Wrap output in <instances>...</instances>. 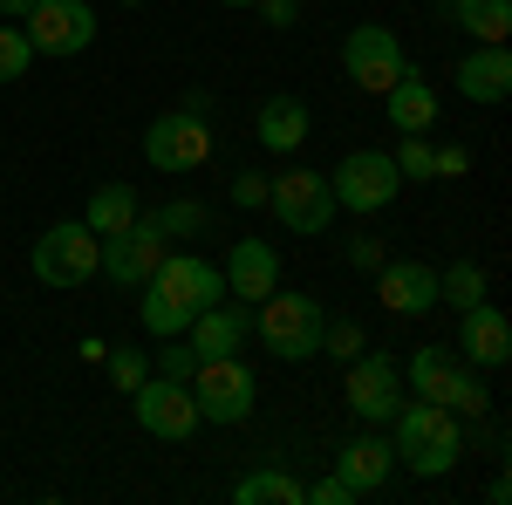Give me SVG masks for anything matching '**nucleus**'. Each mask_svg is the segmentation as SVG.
Here are the masks:
<instances>
[{
	"label": "nucleus",
	"instance_id": "79ce46f5",
	"mask_svg": "<svg viewBox=\"0 0 512 505\" xmlns=\"http://www.w3.org/2000/svg\"><path fill=\"white\" fill-rule=\"evenodd\" d=\"M294 7H301V0H294Z\"/></svg>",
	"mask_w": 512,
	"mask_h": 505
},
{
	"label": "nucleus",
	"instance_id": "f03ea898",
	"mask_svg": "<svg viewBox=\"0 0 512 505\" xmlns=\"http://www.w3.org/2000/svg\"><path fill=\"white\" fill-rule=\"evenodd\" d=\"M396 465L403 471H417V478H444V471L465 458V430H458V417L444 410V403H396Z\"/></svg>",
	"mask_w": 512,
	"mask_h": 505
},
{
	"label": "nucleus",
	"instance_id": "e433bc0d",
	"mask_svg": "<svg viewBox=\"0 0 512 505\" xmlns=\"http://www.w3.org/2000/svg\"><path fill=\"white\" fill-rule=\"evenodd\" d=\"M192 369H198L192 342H185V349H164V355H158V376H178V383H192Z\"/></svg>",
	"mask_w": 512,
	"mask_h": 505
},
{
	"label": "nucleus",
	"instance_id": "ea45409f",
	"mask_svg": "<svg viewBox=\"0 0 512 505\" xmlns=\"http://www.w3.org/2000/svg\"><path fill=\"white\" fill-rule=\"evenodd\" d=\"M219 7H260V0H219Z\"/></svg>",
	"mask_w": 512,
	"mask_h": 505
},
{
	"label": "nucleus",
	"instance_id": "1a4fd4ad",
	"mask_svg": "<svg viewBox=\"0 0 512 505\" xmlns=\"http://www.w3.org/2000/svg\"><path fill=\"white\" fill-rule=\"evenodd\" d=\"M267 205H274L280 226L301 239L328 233V219H335V192H328L321 171H280V178H267Z\"/></svg>",
	"mask_w": 512,
	"mask_h": 505
},
{
	"label": "nucleus",
	"instance_id": "4468645a",
	"mask_svg": "<svg viewBox=\"0 0 512 505\" xmlns=\"http://www.w3.org/2000/svg\"><path fill=\"white\" fill-rule=\"evenodd\" d=\"M192 355L198 362H212V355H239L246 349V335H253V308L246 301H233V294H219L212 308H198L192 314Z\"/></svg>",
	"mask_w": 512,
	"mask_h": 505
},
{
	"label": "nucleus",
	"instance_id": "9b49d317",
	"mask_svg": "<svg viewBox=\"0 0 512 505\" xmlns=\"http://www.w3.org/2000/svg\"><path fill=\"white\" fill-rule=\"evenodd\" d=\"M130 403H137V424L164 437V444H185L198 430V403H192V383H178V376H144V383L130 389Z\"/></svg>",
	"mask_w": 512,
	"mask_h": 505
},
{
	"label": "nucleus",
	"instance_id": "b1692460",
	"mask_svg": "<svg viewBox=\"0 0 512 505\" xmlns=\"http://www.w3.org/2000/svg\"><path fill=\"white\" fill-rule=\"evenodd\" d=\"M444 14H458V28L472 41H506L512 35V0H444Z\"/></svg>",
	"mask_w": 512,
	"mask_h": 505
},
{
	"label": "nucleus",
	"instance_id": "393cba45",
	"mask_svg": "<svg viewBox=\"0 0 512 505\" xmlns=\"http://www.w3.org/2000/svg\"><path fill=\"white\" fill-rule=\"evenodd\" d=\"M239 505H308V485L301 478H287V471H246L233 485Z\"/></svg>",
	"mask_w": 512,
	"mask_h": 505
},
{
	"label": "nucleus",
	"instance_id": "2eb2a0df",
	"mask_svg": "<svg viewBox=\"0 0 512 505\" xmlns=\"http://www.w3.org/2000/svg\"><path fill=\"white\" fill-rule=\"evenodd\" d=\"M451 82H458V96H465V103H506V96H512V55H506V41H472V48H465V62L451 69Z\"/></svg>",
	"mask_w": 512,
	"mask_h": 505
},
{
	"label": "nucleus",
	"instance_id": "7c9ffc66",
	"mask_svg": "<svg viewBox=\"0 0 512 505\" xmlns=\"http://www.w3.org/2000/svg\"><path fill=\"white\" fill-rule=\"evenodd\" d=\"M362 349H369V342H362V328H355V321H328V328H321V355H335V362H355Z\"/></svg>",
	"mask_w": 512,
	"mask_h": 505
},
{
	"label": "nucleus",
	"instance_id": "f257e3e1",
	"mask_svg": "<svg viewBox=\"0 0 512 505\" xmlns=\"http://www.w3.org/2000/svg\"><path fill=\"white\" fill-rule=\"evenodd\" d=\"M219 294H226V273L212 267V260H198V253H164V267L144 280V335L178 342V335L192 328V314L212 308Z\"/></svg>",
	"mask_w": 512,
	"mask_h": 505
},
{
	"label": "nucleus",
	"instance_id": "bb28decb",
	"mask_svg": "<svg viewBox=\"0 0 512 505\" xmlns=\"http://www.w3.org/2000/svg\"><path fill=\"white\" fill-rule=\"evenodd\" d=\"M485 403H492V396H485V383H478V369L458 362V376L444 383V410H451V417H478Z\"/></svg>",
	"mask_w": 512,
	"mask_h": 505
},
{
	"label": "nucleus",
	"instance_id": "6ab92c4d",
	"mask_svg": "<svg viewBox=\"0 0 512 505\" xmlns=\"http://www.w3.org/2000/svg\"><path fill=\"white\" fill-rule=\"evenodd\" d=\"M390 471H396V444H390V437H355V444H342V458H335V478L349 485L355 499L376 492Z\"/></svg>",
	"mask_w": 512,
	"mask_h": 505
},
{
	"label": "nucleus",
	"instance_id": "9d476101",
	"mask_svg": "<svg viewBox=\"0 0 512 505\" xmlns=\"http://www.w3.org/2000/svg\"><path fill=\"white\" fill-rule=\"evenodd\" d=\"M403 69H410V62H403V41H396L383 21H362V28H349V41H342V76H349L355 89L383 96V89H390Z\"/></svg>",
	"mask_w": 512,
	"mask_h": 505
},
{
	"label": "nucleus",
	"instance_id": "a19ab883",
	"mask_svg": "<svg viewBox=\"0 0 512 505\" xmlns=\"http://www.w3.org/2000/svg\"><path fill=\"white\" fill-rule=\"evenodd\" d=\"M117 7H144V0H117Z\"/></svg>",
	"mask_w": 512,
	"mask_h": 505
},
{
	"label": "nucleus",
	"instance_id": "423d86ee",
	"mask_svg": "<svg viewBox=\"0 0 512 505\" xmlns=\"http://www.w3.org/2000/svg\"><path fill=\"white\" fill-rule=\"evenodd\" d=\"M328 192H335V212H383L396 205L403 178H396V157L390 151H349L335 171H328Z\"/></svg>",
	"mask_w": 512,
	"mask_h": 505
},
{
	"label": "nucleus",
	"instance_id": "f704fd0d",
	"mask_svg": "<svg viewBox=\"0 0 512 505\" xmlns=\"http://www.w3.org/2000/svg\"><path fill=\"white\" fill-rule=\"evenodd\" d=\"M383 260H390V253H383V239H349V267L355 273H376Z\"/></svg>",
	"mask_w": 512,
	"mask_h": 505
},
{
	"label": "nucleus",
	"instance_id": "0eeeda50",
	"mask_svg": "<svg viewBox=\"0 0 512 505\" xmlns=\"http://www.w3.org/2000/svg\"><path fill=\"white\" fill-rule=\"evenodd\" d=\"M21 35H28L35 55L69 62V55H82V48L96 41V14H89V0H35V7L21 14Z\"/></svg>",
	"mask_w": 512,
	"mask_h": 505
},
{
	"label": "nucleus",
	"instance_id": "20e7f679",
	"mask_svg": "<svg viewBox=\"0 0 512 505\" xmlns=\"http://www.w3.org/2000/svg\"><path fill=\"white\" fill-rule=\"evenodd\" d=\"M192 403H198V424H246L253 403H260V383L239 355H212L192 369Z\"/></svg>",
	"mask_w": 512,
	"mask_h": 505
},
{
	"label": "nucleus",
	"instance_id": "5701e85b",
	"mask_svg": "<svg viewBox=\"0 0 512 505\" xmlns=\"http://www.w3.org/2000/svg\"><path fill=\"white\" fill-rule=\"evenodd\" d=\"M137 219V185H96L89 192V212H82V226L96 239H110V233H123Z\"/></svg>",
	"mask_w": 512,
	"mask_h": 505
},
{
	"label": "nucleus",
	"instance_id": "a878e982",
	"mask_svg": "<svg viewBox=\"0 0 512 505\" xmlns=\"http://www.w3.org/2000/svg\"><path fill=\"white\" fill-rule=\"evenodd\" d=\"M437 301H451V308L465 314L472 301H485V273H478L472 260H458V267H444V273H437Z\"/></svg>",
	"mask_w": 512,
	"mask_h": 505
},
{
	"label": "nucleus",
	"instance_id": "6e6552de",
	"mask_svg": "<svg viewBox=\"0 0 512 505\" xmlns=\"http://www.w3.org/2000/svg\"><path fill=\"white\" fill-rule=\"evenodd\" d=\"M144 157H151V171H164V178H185V171H198L212 157V130H205L198 110H164L144 130Z\"/></svg>",
	"mask_w": 512,
	"mask_h": 505
},
{
	"label": "nucleus",
	"instance_id": "f3484780",
	"mask_svg": "<svg viewBox=\"0 0 512 505\" xmlns=\"http://www.w3.org/2000/svg\"><path fill=\"white\" fill-rule=\"evenodd\" d=\"M451 349L465 355L472 369H506V355H512V321L492 301H472L465 308V328H458V342Z\"/></svg>",
	"mask_w": 512,
	"mask_h": 505
},
{
	"label": "nucleus",
	"instance_id": "cd10ccee",
	"mask_svg": "<svg viewBox=\"0 0 512 505\" xmlns=\"http://www.w3.org/2000/svg\"><path fill=\"white\" fill-rule=\"evenodd\" d=\"M158 226H164V239H205L212 233V212H205L198 198H178V205L158 212Z\"/></svg>",
	"mask_w": 512,
	"mask_h": 505
},
{
	"label": "nucleus",
	"instance_id": "c85d7f7f",
	"mask_svg": "<svg viewBox=\"0 0 512 505\" xmlns=\"http://www.w3.org/2000/svg\"><path fill=\"white\" fill-rule=\"evenodd\" d=\"M35 69V48L21 35V21H0V82H21Z\"/></svg>",
	"mask_w": 512,
	"mask_h": 505
},
{
	"label": "nucleus",
	"instance_id": "412c9836",
	"mask_svg": "<svg viewBox=\"0 0 512 505\" xmlns=\"http://www.w3.org/2000/svg\"><path fill=\"white\" fill-rule=\"evenodd\" d=\"M383 103H390V123L403 130V137H417V130H431V123H437V89L424 76H410V69L383 89Z\"/></svg>",
	"mask_w": 512,
	"mask_h": 505
},
{
	"label": "nucleus",
	"instance_id": "c756f323",
	"mask_svg": "<svg viewBox=\"0 0 512 505\" xmlns=\"http://www.w3.org/2000/svg\"><path fill=\"white\" fill-rule=\"evenodd\" d=\"M431 137H424V130H417V137H403V144H396V178H403V185H410V178H417V185H424V178H431Z\"/></svg>",
	"mask_w": 512,
	"mask_h": 505
},
{
	"label": "nucleus",
	"instance_id": "dca6fc26",
	"mask_svg": "<svg viewBox=\"0 0 512 505\" xmlns=\"http://www.w3.org/2000/svg\"><path fill=\"white\" fill-rule=\"evenodd\" d=\"M219 273H226V294L253 308V301H267V294L280 287V253L267 246V239H233V253H226Z\"/></svg>",
	"mask_w": 512,
	"mask_h": 505
},
{
	"label": "nucleus",
	"instance_id": "ddd939ff",
	"mask_svg": "<svg viewBox=\"0 0 512 505\" xmlns=\"http://www.w3.org/2000/svg\"><path fill=\"white\" fill-rule=\"evenodd\" d=\"M396 403H403V369H396L390 355H355L349 362V410L362 424H390Z\"/></svg>",
	"mask_w": 512,
	"mask_h": 505
},
{
	"label": "nucleus",
	"instance_id": "c9c22d12",
	"mask_svg": "<svg viewBox=\"0 0 512 505\" xmlns=\"http://www.w3.org/2000/svg\"><path fill=\"white\" fill-rule=\"evenodd\" d=\"M465 171H472V151H458V144H444L431 157V178H465Z\"/></svg>",
	"mask_w": 512,
	"mask_h": 505
},
{
	"label": "nucleus",
	"instance_id": "473e14b6",
	"mask_svg": "<svg viewBox=\"0 0 512 505\" xmlns=\"http://www.w3.org/2000/svg\"><path fill=\"white\" fill-rule=\"evenodd\" d=\"M233 205L260 212V205H267V178H260V171H239V178H233Z\"/></svg>",
	"mask_w": 512,
	"mask_h": 505
},
{
	"label": "nucleus",
	"instance_id": "39448f33",
	"mask_svg": "<svg viewBox=\"0 0 512 505\" xmlns=\"http://www.w3.org/2000/svg\"><path fill=\"white\" fill-rule=\"evenodd\" d=\"M89 273H103V239L82 219H62L35 239V280L41 287H89Z\"/></svg>",
	"mask_w": 512,
	"mask_h": 505
},
{
	"label": "nucleus",
	"instance_id": "4be33fe9",
	"mask_svg": "<svg viewBox=\"0 0 512 505\" xmlns=\"http://www.w3.org/2000/svg\"><path fill=\"white\" fill-rule=\"evenodd\" d=\"M458 362H465V355L451 349V342H431V349L410 355V369H403V376H410V389H417L424 403H444V383L458 376Z\"/></svg>",
	"mask_w": 512,
	"mask_h": 505
},
{
	"label": "nucleus",
	"instance_id": "f8f14e48",
	"mask_svg": "<svg viewBox=\"0 0 512 505\" xmlns=\"http://www.w3.org/2000/svg\"><path fill=\"white\" fill-rule=\"evenodd\" d=\"M164 253H171V239H164L158 212H151V219H130L123 233L103 239V273H110L117 287H144V280L164 267Z\"/></svg>",
	"mask_w": 512,
	"mask_h": 505
},
{
	"label": "nucleus",
	"instance_id": "2f4dec72",
	"mask_svg": "<svg viewBox=\"0 0 512 505\" xmlns=\"http://www.w3.org/2000/svg\"><path fill=\"white\" fill-rule=\"evenodd\" d=\"M103 362H110V383H117V389H137V383H144V349H110Z\"/></svg>",
	"mask_w": 512,
	"mask_h": 505
},
{
	"label": "nucleus",
	"instance_id": "aec40b11",
	"mask_svg": "<svg viewBox=\"0 0 512 505\" xmlns=\"http://www.w3.org/2000/svg\"><path fill=\"white\" fill-rule=\"evenodd\" d=\"M253 137H260L267 151H301V144H308V103H301V96H267L260 117H253Z\"/></svg>",
	"mask_w": 512,
	"mask_h": 505
},
{
	"label": "nucleus",
	"instance_id": "4c0bfd02",
	"mask_svg": "<svg viewBox=\"0 0 512 505\" xmlns=\"http://www.w3.org/2000/svg\"><path fill=\"white\" fill-rule=\"evenodd\" d=\"M294 14H301L294 0H260V21H267V28H294Z\"/></svg>",
	"mask_w": 512,
	"mask_h": 505
},
{
	"label": "nucleus",
	"instance_id": "7ed1b4c3",
	"mask_svg": "<svg viewBox=\"0 0 512 505\" xmlns=\"http://www.w3.org/2000/svg\"><path fill=\"white\" fill-rule=\"evenodd\" d=\"M253 328H260V349L280 355V362H308L321 355V328H328V314H321L315 294H267V301H253Z\"/></svg>",
	"mask_w": 512,
	"mask_h": 505
},
{
	"label": "nucleus",
	"instance_id": "58836bf2",
	"mask_svg": "<svg viewBox=\"0 0 512 505\" xmlns=\"http://www.w3.org/2000/svg\"><path fill=\"white\" fill-rule=\"evenodd\" d=\"M28 7H35V0H0V21H21Z\"/></svg>",
	"mask_w": 512,
	"mask_h": 505
},
{
	"label": "nucleus",
	"instance_id": "a211bd4d",
	"mask_svg": "<svg viewBox=\"0 0 512 505\" xmlns=\"http://www.w3.org/2000/svg\"><path fill=\"white\" fill-rule=\"evenodd\" d=\"M376 294L390 314H431L437 308V267L424 260H383L376 267Z\"/></svg>",
	"mask_w": 512,
	"mask_h": 505
},
{
	"label": "nucleus",
	"instance_id": "72a5a7b5",
	"mask_svg": "<svg viewBox=\"0 0 512 505\" xmlns=\"http://www.w3.org/2000/svg\"><path fill=\"white\" fill-rule=\"evenodd\" d=\"M308 505H355V492L335 478V471H328V478H315V485H308Z\"/></svg>",
	"mask_w": 512,
	"mask_h": 505
}]
</instances>
